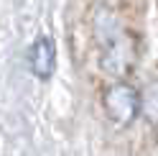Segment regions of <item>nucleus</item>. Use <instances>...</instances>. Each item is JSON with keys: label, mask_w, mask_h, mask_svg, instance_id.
<instances>
[{"label": "nucleus", "mask_w": 158, "mask_h": 156, "mask_svg": "<svg viewBox=\"0 0 158 156\" xmlns=\"http://www.w3.org/2000/svg\"><path fill=\"white\" fill-rule=\"evenodd\" d=\"M54 67H56V46L48 36H41L31 46V69L36 77L46 80V77H51Z\"/></svg>", "instance_id": "f257e3e1"}]
</instances>
